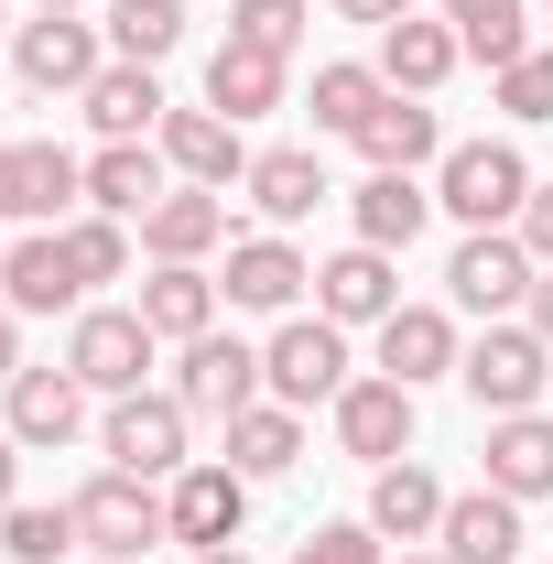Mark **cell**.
<instances>
[{
    "label": "cell",
    "instance_id": "6da1fadb",
    "mask_svg": "<svg viewBox=\"0 0 553 564\" xmlns=\"http://www.w3.org/2000/svg\"><path fill=\"white\" fill-rule=\"evenodd\" d=\"M532 185L543 174L521 163V141H445V163H434V207L467 228H521Z\"/></svg>",
    "mask_w": 553,
    "mask_h": 564
},
{
    "label": "cell",
    "instance_id": "7a4b0ae2",
    "mask_svg": "<svg viewBox=\"0 0 553 564\" xmlns=\"http://www.w3.org/2000/svg\"><path fill=\"white\" fill-rule=\"evenodd\" d=\"M76 543H98V554H120V564H141L152 543H174V499H163V478L98 467V478L76 489Z\"/></svg>",
    "mask_w": 553,
    "mask_h": 564
},
{
    "label": "cell",
    "instance_id": "3957f363",
    "mask_svg": "<svg viewBox=\"0 0 553 564\" xmlns=\"http://www.w3.org/2000/svg\"><path fill=\"white\" fill-rule=\"evenodd\" d=\"M456 380L478 391V413L499 423V413H543V380H553V337H532L521 315H499L478 348L456 358Z\"/></svg>",
    "mask_w": 553,
    "mask_h": 564
},
{
    "label": "cell",
    "instance_id": "277c9868",
    "mask_svg": "<svg viewBox=\"0 0 553 564\" xmlns=\"http://www.w3.org/2000/svg\"><path fill=\"white\" fill-rule=\"evenodd\" d=\"M185 423H196V413H185L174 391H120L109 423H98V456L131 467V478H163V489H174V478L196 467V456H185Z\"/></svg>",
    "mask_w": 553,
    "mask_h": 564
},
{
    "label": "cell",
    "instance_id": "5b68a950",
    "mask_svg": "<svg viewBox=\"0 0 553 564\" xmlns=\"http://www.w3.org/2000/svg\"><path fill=\"white\" fill-rule=\"evenodd\" d=\"M532 282H543V261L521 250V228H467V239H456V261H445V293H456L467 315H488V326H499V315H521V304H532Z\"/></svg>",
    "mask_w": 553,
    "mask_h": 564
},
{
    "label": "cell",
    "instance_id": "8992f818",
    "mask_svg": "<svg viewBox=\"0 0 553 564\" xmlns=\"http://www.w3.org/2000/svg\"><path fill=\"white\" fill-rule=\"evenodd\" d=\"M152 326H141V304H87L76 315V337H66V369L98 391V402H120V391H141V369H152Z\"/></svg>",
    "mask_w": 553,
    "mask_h": 564
},
{
    "label": "cell",
    "instance_id": "52a82bcc",
    "mask_svg": "<svg viewBox=\"0 0 553 564\" xmlns=\"http://www.w3.org/2000/svg\"><path fill=\"white\" fill-rule=\"evenodd\" d=\"M11 66H22V87H44V98H87L98 66H109V44H98L87 11H44V22L11 33Z\"/></svg>",
    "mask_w": 553,
    "mask_h": 564
},
{
    "label": "cell",
    "instance_id": "ba28073f",
    "mask_svg": "<svg viewBox=\"0 0 553 564\" xmlns=\"http://www.w3.org/2000/svg\"><path fill=\"white\" fill-rule=\"evenodd\" d=\"M272 380H261V348H239V337H185V358H174V402L185 413H217V423H239L250 402H261Z\"/></svg>",
    "mask_w": 553,
    "mask_h": 564
},
{
    "label": "cell",
    "instance_id": "9c48e42d",
    "mask_svg": "<svg viewBox=\"0 0 553 564\" xmlns=\"http://www.w3.org/2000/svg\"><path fill=\"white\" fill-rule=\"evenodd\" d=\"M261 380H272V402H337L347 391V326H326V315H293L272 348H261Z\"/></svg>",
    "mask_w": 553,
    "mask_h": 564
},
{
    "label": "cell",
    "instance_id": "30bf717a",
    "mask_svg": "<svg viewBox=\"0 0 553 564\" xmlns=\"http://www.w3.org/2000/svg\"><path fill=\"white\" fill-rule=\"evenodd\" d=\"M163 499H174V543H196V554L239 543V521H250V478H239L228 456H196V467H185Z\"/></svg>",
    "mask_w": 553,
    "mask_h": 564
},
{
    "label": "cell",
    "instance_id": "8fae6325",
    "mask_svg": "<svg viewBox=\"0 0 553 564\" xmlns=\"http://www.w3.org/2000/svg\"><path fill=\"white\" fill-rule=\"evenodd\" d=\"M152 141H163V163H174L185 185H217V196L250 185V163H261V152H239V120H217V109H163Z\"/></svg>",
    "mask_w": 553,
    "mask_h": 564
},
{
    "label": "cell",
    "instance_id": "7c38bea8",
    "mask_svg": "<svg viewBox=\"0 0 553 564\" xmlns=\"http://www.w3.org/2000/svg\"><path fill=\"white\" fill-rule=\"evenodd\" d=\"M315 315L326 326H380V315H402V272H391V250H337V261H315Z\"/></svg>",
    "mask_w": 553,
    "mask_h": 564
},
{
    "label": "cell",
    "instance_id": "4fadbf2b",
    "mask_svg": "<svg viewBox=\"0 0 553 564\" xmlns=\"http://www.w3.org/2000/svg\"><path fill=\"white\" fill-rule=\"evenodd\" d=\"M0 304L11 315H66V304H87V282L66 261V228H33V239L0 250Z\"/></svg>",
    "mask_w": 553,
    "mask_h": 564
},
{
    "label": "cell",
    "instance_id": "5bb4252c",
    "mask_svg": "<svg viewBox=\"0 0 553 564\" xmlns=\"http://www.w3.org/2000/svg\"><path fill=\"white\" fill-rule=\"evenodd\" d=\"M304 282H315V261H304L293 239H228L217 293H228V304H250V315H293V304H304Z\"/></svg>",
    "mask_w": 553,
    "mask_h": 564
},
{
    "label": "cell",
    "instance_id": "9a60e30c",
    "mask_svg": "<svg viewBox=\"0 0 553 564\" xmlns=\"http://www.w3.org/2000/svg\"><path fill=\"white\" fill-rule=\"evenodd\" d=\"M337 445L369 456V467L413 456V391H402V380H347L337 391Z\"/></svg>",
    "mask_w": 553,
    "mask_h": 564
},
{
    "label": "cell",
    "instance_id": "2e32d148",
    "mask_svg": "<svg viewBox=\"0 0 553 564\" xmlns=\"http://www.w3.org/2000/svg\"><path fill=\"white\" fill-rule=\"evenodd\" d=\"M0 391H11V445H76V423H87V380H76L66 358H55V369H11Z\"/></svg>",
    "mask_w": 553,
    "mask_h": 564
},
{
    "label": "cell",
    "instance_id": "e0dca14e",
    "mask_svg": "<svg viewBox=\"0 0 553 564\" xmlns=\"http://www.w3.org/2000/svg\"><path fill=\"white\" fill-rule=\"evenodd\" d=\"M456 66H467V44H456V22H445V11H402V22L380 33V76H391L402 98H434Z\"/></svg>",
    "mask_w": 553,
    "mask_h": 564
},
{
    "label": "cell",
    "instance_id": "ac0fdd59",
    "mask_svg": "<svg viewBox=\"0 0 553 564\" xmlns=\"http://www.w3.org/2000/svg\"><path fill=\"white\" fill-rule=\"evenodd\" d=\"M456 315L445 304H402V315H380V380H402V391H423V380H445L456 369Z\"/></svg>",
    "mask_w": 553,
    "mask_h": 564
},
{
    "label": "cell",
    "instance_id": "d6986e66",
    "mask_svg": "<svg viewBox=\"0 0 553 564\" xmlns=\"http://www.w3.org/2000/svg\"><path fill=\"white\" fill-rule=\"evenodd\" d=\"M66 196H87V163L55 141H0V217H55Z\"/></svg>",
    "mask_w": 553,
    "mask_h": 564
},
{
    "label": "cell",
    "instance_id": "ffe728a7",
    "mask_svg": "<svg viewBox=\"0 0 553 564\" xmlns=\"http://www.w3.org/2000/svg\"><path fill=\"white\" fill-rule=\"evenodd\" d=\"M87 196L98 217H152L174 185H163V141H98L87 152Z\"/></svg>",
    "mask_w": 553,
    "mask_h": 564
},
{
    "label": "cell",
    "instance_id": "44dd1931",
    "mask_svg": "<svg viewBox=\"0 0 553 564\" xmlns=\"http://www.w3.org/2000/svg\"><path fill=\"white\" fill-rule=\"evenodd\" d=\"M369 532H380V543H434V532H445V489H434V467L391 456V467L369 478Z\"/></svg>",
    "mask_w": 553,
    "mask_h": 564
},
{
    "label": "cell",
    "instance_id": "7402d4cb",
    "mask_svg": "<svg viewBox=\"0 0 553 564\" xmlns=\"http://www.w3.org/2000/svg\"><path fill=\"white\" fill-rule=\"evenodd\" d=\"M282 66H293V55H261V44L228 33V44L207 55V109H217V120H261V109H282V87H293Z\"/></svg>",
    "mask_w": 553,
    "mask_h": 564
},
{
    "label": "cell",
    "instance_id": "603a6c76",
    "mask_svg": "<svg viewBox=\"0 0 553 564\" xmlns=\"http://www.w3.org/2000/svg\"><path fill=\"white\" fill-rule=\"evenodd\" d=\"M217 239H228V196H217V185H174L163 207L141 217V250H152V261H207Z\"/></svg>",
    "mask_w": 553,
    "mask_h": 564
},
{
    "label": "cell",
    "instance_id": "cb8c5ba5",
    "mask_svg": "<svg viewBox=\"0 0 553 564\" xmlns=\"http://www.w3.org/2000/svg\"><path fill=\"white\" fill-rule=\"evenodd\" d=\"M358 152H369V174H413V163H445V120L423 109V98H380L369 109V131H358Z\"/></svg>",
    "mask_w": 553,
    "mask_h": 564
},
{
    "label": "cell",
    "instance_id": "d4e9b609",
    "mask_svg": "<svg viewBox=\"0 0 553 564\" xmlns=\"http://www.w3.org/2000/svg\"><path fill=\"white\" fill-rule=\"evenodd\" d=\"M445 564H510L521 554V499H499V489H467V499H445Z\"/></svg>",
    "mask_w": 553,
    "mask_h": 564
},
{
    "label": "cell",
    "instance_id": "484cf974",
    "mask_svg": "<svg viewBox=\"0 0 553 564\" xmlns=\"http://www.w3.org/2000/svg\"><path fill=\"white\" fill-rule=\"evenodd\" d=\"M488 489L499 499H543L553 489V423L543 413H499L488 423Z\"/></svg>",
    "mask_w": 553,
    "mask_h": 564
},
{
    "label": "cell",
    "instance_id": "4316f807",
    "mask_svg": "<svg viewBox=\"0 0 553 564\" xmlns=\"http://www.w3.org/2000/svg\"><path fill=\"white\" fill-rule=\"evenodd\" d=\"M163 109H174V98H163V76H152V66H120V55L98 66V87H87V120H98V141H141V131H163Z\"/></svg>",
    "mask_w": 553,
    "mask_h": 564
},
{
    "label": "cell",
    "instance_id": "83f0119b",
    "mask_svg": "<svg viewBox=\"0 0 553 564\" xmlns=\"http://www.w3.org/2000/svg\"><path fill=\"white\" fill-rule=\"evenodd\" d=\"M141 326L174 337V348L207 337V326H217V282L196 272V261H152V282H141Z\"/></svg>",
    "mask_w": 553,
    "mask_h": 564
},
{
    "label": "cell",
    "instance_id": "f1b7e54d",
    "mask_svg": "<svg viewBox=\"0 0 553 564\" xmlns=\"http://www.w3.org/2000/svg\"><path fill=\"white\" fill-rule=\"evenodd\" d=\"M228 467L261 489V478H282V467H304V413L293 402H250V413L228 423Z\"/></svg>",
    "mask_w": 553,
    "mask_h": 564
},
{
    "label": "cell",
    "instance_id": "f546056e",
    "mask_svg": "<svg viewBox=\"0 0 553 564\" xmlns=\"http://www.w3.org/2000/svg\"><path fill=\"white\" fill-rule=\"evenodd\" d=\"M434 11L456 22V44H467V55H478L488 76L532 55V0H434Z\"/></svg>",
    "mask_w": 553,
    "mask_h": 564
},
{
    "label": "cell",
    "instance_id": "4dcf8cb0",
    "mask_svg": "<svg viewBox=\"0 0 553 564\" xmlns=\"http://www.w3.org/2000/svg\"><path fill=\"white\" fill-rule=\"evenodd\" d=\"M347 217H358V239H369V250H413L423 217H434V196H423L413 174H369V185L347 196Z\"/></svg>",
    "mask_w": 553,
    "mask_h": 564
},
{
    "label": "cell",
    "instance_id": "1f68e13d",
    "mask_svg": "<svg viewBox=\"0 0 553 564\" xmlns=\"http://www.w3.org/2000/svg\"><path fill=\"white\" fill-rule=\"evenodd\" d=\"M250 207L272 217V228L315 217L326 207V163H315V152H261V163H250Z\"/></svg>",
    "mask_w": 553,
    "mask_h": 564
},
{
    "label": "cell",
    "instance_id": "d6a6232c",
    "mask_svg": "<svg viewBox=\"0 0 553 564\" xmlns=\"http://www.w3.org/2000/svg\"><path fill=\"white\" fill-rule=\"evenodd\" d=\"M185 44V0H109V55L120 66H163Z\"/></svg>",
    "mask_w": 553,
    "mask_h": 564
},
{
    "label": "cell",
    "instance_id": "836d02e7",
    "mask_svg": "<svg viewBox=\"0 0 553 564\" xmlns=\"http://www.w3.org/2000/svg\"><path fill=\"white\" fill-rule=\"evenodd\" d=\"M391 98V76L380 66H315V131H337V141H358L369 131V109Z\"/></svg>",
    "mask_w": 553,
    "mask_h": 564
},
{
    "label": "cell",
    "instance_id": "e575fe53",
    "mask_svg": "<svg viewBox=\"0 0 553 564\" xmlns=\"http://www.w3.org/2000/svg\"><path fill=\"white\" fill-rule=\"evenodd\" d=\"M76 543V499H55V510H44V499H11V510H0V554L11 564H55Z\"/></svg>",
    "mask_w": 553,
    "mask_h": 564
},
{
    "label": "cell",
    "instance_id": "d590c367",
    "mask_svg": "<svg viewBox=\"0 0 553 564\" xmlns=\"http://www.w3.org/2000/svg\"><path fill=\"white\" fill-rule=\"evenodd\" d=\"M66 261H76V282H120L131 272V228L120 217H66Z\"/></svg>",
    "mask_w": 553,
    "mask_h": 564
},
{
    "label": "cell",
    "instance_id": "8d00e7d4",
    "mask_svg": "<svg viewBox=\"0 0 553 564\" xmlns=\"http://www.w3.org/2000/svg\"><path fill=\"white\" fill-rule=\"evenodd\" d=\"M304 22H315L304 0H239V11H228V33H239V44H261V55H293V44H304Z\"/></svg>",
    "mask_w": 553,
    "mask_h": 564
},
{
    "label": "cell",
    "instance_id": "74e56055",
    "mask_svg": "<svg viewBox=\"0 0 553 564\" xmlns=\"http://www.w3.org/2000/svg\"><path fill=\"white\" fill-rule=\"evenodd\" d=\"M499 109H510V120H553V55L543 44H532L521 66H499Z\"/></svg>",
    "mask_w": 553,
    "mask_h": 564
},
{
    "label": "cell",
    "instance_id": "f35d334b",
    "mask_svg": "<svg viewBox=\"0 0 553 564\" xmlns=\"http://www.w3.org/2000/svg\"><path fill=\"white\" fill-rule=\"evenodd\" d=\"M293 564H380V532H369V521H315V532L293 543Z\"/></svg>",
    "mask_w": 553,
    "mask_h": 564
},
{
    "label": "cell",
    "instance_id": "ab89813d",
    "mask_svg": "<svg viewBox=\"0 0 553 564\" xmlns=\"http://www.w3.org/2000/svg\"><path fill=\"white\" fill-rule=\"evenodd\" d=\"M521 250L553 272V185H532V207H521Z\"/></svg>",
    "mask_w": 553,
    "mask_h": 564
},
{
    "label": "cell",
    "instance_id": "60d3db41",
    "mask_svg": "<svg viewBox=\"0 0 553 564\" xmlns=\"http://www.w3.org/2000/svg\"><path fill=\"white\" fill-rule=\"evenodd\" d=\"M347 22H380V33H391V22H402V11H413V0H337Z\"/></svg>",
    "mask_w": 553,
    "mask_h": 564
},
{
    "label": "cell",
    "instance_id": "b9f144b4",
    "mask_svg": "<svg viewBox=\"0 0 553 564\" xmlns=\"http://www.w3.org/2000/svg\"><path fill=\"white\" fill-rule=\"evenodd\" d=\"M22 499V445H11V423H0V510Z\"/></svg>",
    "mask_w": 553,
    "mask_h": 564
},
{
    "label": "cell",
    "instance_id": "7bdbcfd3",
    "mask_svg": "<svg viewBox=\"0 0 553 564\" xmlns=\"http://www.w3.org/2000/svg\"><path fill=\"white\" fill-rule=\"evenodd\" d=\"M521 326H532V337H553V272L532 282V304H521Z\"/></svg>",
    "mask_w": 553,
    "mask_h": 564
},
{
    "label": "cell",
    "instance_id": "ee69618b",
    "mask_svg": "<svg viewBox=\"0 0 553 564\" xmlns=\"http://www.w3.org/2000/svg\"><path fill=\"white\" fill-rule=\"evenodd\" d=\"M11 369H22V315L0 304V380H11Z\"/></svg>",
    "mask_w": 553,
    "mask_h": 564
},
{
    "label": "cell",
    "instance_id": "f6af8a7d",
    "mask_svg": "<svg viewBox=\"0 0 553 564\" xmlns=\"http://www.w3.org/2000/svg\"><path fill=\"white\" fill-rule=\"evenodd\" d=\"M196 564H250V554H239V543H217V554H196Z\"/></svg>",
    "mask_w": 553,
    "mask_h": 564
},
{
    "label": "cell",
    "instance_id": "bcb514c9",
    "mask_svg": "<svg viewBox=\"0 0 553 564\" xmlns=\"http://www.w3.org/2000/svg\"><path fill=\"white\" fill-rule=\"evenodd\" d=\"M33 11H87V0H33Z\"/></svg>",
    "mask_w": 553,
    "mask_h": 564
},
{
    "label": "cell",
    "instance_id": "7dc6e473",
    "mask_svg": "<svg viewBox=\"0 0 553 564\" xmlns=\"http://www.w3.org/2000/svg\"><path fill=\"white\" fill-rule=\"evenodd\" d=\"M402 564H445V554H402Z\"/></svg>",
    "mask_w": 553,
    "mask_h": 564
},
{
    "label": "cell",
    "instance_id": "c3c4849f",
    "mask_svg": "<svg viewBox=\"0 0 553 564\" xmlns=\"http://www.w3.org/2000/svg\"><path fill=\"white\" fill-rule=\"evenodd\" d=\"M98 564H120V554H98Z\"/></svg>",
    "mask_w": 553,
    "mask_h": 564
}]
</instances>
